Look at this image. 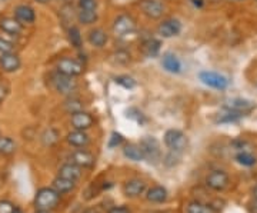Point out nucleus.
<instances>
[{
    "label": "nucleus",
    "mask_w": 257,
    "mask_h": 213,
    "mask_svg": "<svg viewBox=\"0 0 257 213\" xmlns=\"http://www.w3.org/2000/svg\"><path fill=\"white\" fill-rule=\"evenodd\" d=\"M248 212L257 213V199H253V202L248 204Z\"/></svg>",
    "instance_id": "ea45409f"
},
{
    "label": "nucleus",
    "mask_w": 257,
    "mask_h": 213,
    "mask_svg": "<svg viewBox=\"0 0 257 213\" xmlns=\"http://www.w3.org/2000/svg\"><path fill=\"white\" fill-rule=\"evenodd\" d=\"M35 213H50V212H47V210H36Z\"/></svg>",
    "instance_id": "a18cd8bd"
},
{
    "label": "nucleus",
    "mask_w": 257,
    "mask_h": 213,
    "mask_svg": "<svg viewBox=\"0 0 257 213\" xmlns=\"http://www.w3.org/2000/svg\"><path fill=\"white\" fill-rule=\"evenodd\" d=\"M79 8L82 10H96L97 0H79Z\"/></svg>",
    "instance_id": "c9c22d12"
},
{
    "label": "nucleus",
    "mask_w": 257,
    "mask_h": 213,
    "mask_svg": "<svg viewBox=\"0 0 257 213\" xmlns=\"http://www.w3.org/2000/svg\"><path fill=\"white\" fill-rule=\"evenodd\" d=\"M93 123H94V119H93L92 115L84 111L77 112V113L72 115V119H70V125L76 130L90 129L93 126Z\"/></svg>",
    "instance_id": "f8f14e48"
},
{
    "label": "nucleus",
    "mask_w": 257,
    "mask_h": 213,
    "mask_svg": "<svg viewBox=\"0 0 257 213\" xmlns=\"http://www.w3.org/2000/svg\"><path fill=\"white\" fill-rule=\"evenodd\" d=\"M22 66V60L15 52L12 53H5L0 56V69L6 73H13L20 69Z\"/></svg>",
    "instance_id": "ddd939ff"
},
{
    "label": "nucleus",
    "mask_w": 257,
    "mask_h": 213,
    "mask_svg": "<svg viewBox=\"0 0 257 213\" xmlns=\"http://www.w3.org/2000/svg\"><path fill=\"white\" fill-rule=\"evenodd\" d=\"M52 187L55 189L59 195H64V193H69V192L73 190L74 187H76V182L69 180V179H64V177L57 176L55 180H53V186H52Z\"/></svg>",
    "instance_id": "4be33fe9"
},
{
    "label": "nucleus",
    "mask_w": 257,
    "mask_h": 213,
    "mask_svg": "<svg viewBox=\"0 0 257 213\" xmlns=\"http://www.w3.org/2000/svg\"><path fill=\"white\" fill-rule=\"evenodd\" d=\"M182 32V23L177 19H167L162 22L157 28V33L165 39L177 36Z\"/></svg>",
    "instance_id": "9d476101"
},
{
    "label": "nucleus",
    "mask_w": 257,
    "mask_h": 213,
    "mask_svg": "<svg viewBox=\"0 0 257 213\" xmlns=\"http://www.w3.org/2000/svg\"><path fill=\"white\" fill-rule=\"evenodd\" d=\"M116 83L123 86L124 89H133L136 86V80L133 77H130V76H117Z\"/></svg>",
    "instance_id": "72a5a7b5"
},
{
    "label": "nucleus",
    "mask_w": 257,
    "mask_h": 213,
    "mask_svg": "<svg viewBox=\"0 0 257 213\" xmlns=\"http://www.w3.org/2000/svg\"><path fill=\"white\" fill-rule=\"evenodd\" d=\"M123 155L127 159H130V160H133V162H140V160L145 159L143 150L138 145H127V146H124Z\"/></svg>",
    "instance_id": "393cba45"
},
{
    "label": "nucleus",
    "mask_w": 257,
    "mask_h": 213,
    "mask_svg": "<svg viewBox=\"0 0 257 213\" xmlns=\"http://www.w3.org/2000/svg\"><path fill=\"white\" fill-rule=\"evenodd\" d=\"M6 93H8V89H5V86H3V84H0V100H2V99H5Z\"/></svg>",
    "instance_id": "a19ab883"
},
{
    "label": "nucleus",
    "mask_w": 257,
    "mask_h": 213,
    "mask_svg": "<svg viewBox=\"0 0 257 213\" xmlns=\"http://www.w3.org/2000/svg\"><path fill=\"white\" fill-rule=\"evenodd\" d=\"M241 116H243V115L236 113V112L227 111V109H226V113L220 115V116H219V119H217V122H220V123H231V122L239 121Z\"/></svg>",
    "instance_id": "2f4dec72"
},
{
    "label": "nucleus",
    "mask_w": 257,
    "mask_h": 213,
    "mask_svg": "<svg viewBox=\"0 0 257 213\" xmlns=\"http://www.w3.org/2000/svg\"><path fill=\"white\" fill-rule=\"evenodd\" d=\"M66 140H67L69 145H72L74 148H86L90 143V138L87 136V133L84 130L74 129L73 132H70L67 135Z\"/></svg>",
    "instance_id": "6ab92c4d"
},
{
    "label": "nucleus",
    "mask_w": 257,
    "mask_h": 213,
    "mask_svg": "<svg viewBox=\"0 0 257 213\" xmlns=\"http://www.w3.org/2000/svg\"><path fill=\"white\" fill-rule=\"evenodd\" d=\"M15 18L18 19L22 25L23 23H33L36 20V12L29 5H19L15 9Z\"/></svg>",
    "instance_id": "a211bd4d"
},
{
    "label": "nucleus",
    "mask_w": 257,
    "mask_h": 213,
    "mask_svg": "<svg viewBox=\"0 0 257 213\" xmlns=\"http://www.w3.org/2000/svg\"><path fill=\"white\" fill-rule=\"evenodd\" d=\"M121 142H123V136H121L120 133H117V132H113V133H111L109 146H110V148H116V146H119Z\"/></svg>",
    "instance_id": "4c0bfd02"
},
{
    "label": "nucleus",
    "mask_w": 257,
    "mask_h": 213,
    "mask_svg": "<svg viewBox=\"0 0 257 213\" xmlns=\"http://www.w3.org/2000/svg\"><path fill=\"white\" fill-rule=\"evenodd\" d=\"M146 199L153 203H162L167 199V190L163 186H153L152 189L147 190Z\"/></svg>",
    "instance_id": "5701e85b"
},
{
    "label": "nucleus",
    "mask_w": 257,
    "mask_h": 213,
    "mask_svg": "<svg viewBox=\"0 0 257 213\" xmlns=\"http://www.w3.org/2000/svg\"><path fill=\"white\" fill-rule=\"evenodd\" d=\"M140 9L150 19H160L165 13V6L159 0H140Z\"/></svg>",
    "instance_id": "1a4fd4ad"
},
{
    "label": "nucleus",
    "mask_w": 257,
    "mask_h": 213,
    "mask_svg": "<svg viewBox=\"0 0 257 213\" xmlns=\"http://www.w3.org/2000/svg\"><path fill=\"white\" fill-rule=\"evenodd\" d=\"M138 28L136 20L128 15H120L113 22V33L116 37H124L132 35Z\"/></svg>",
    "instance_id": "20e7f679"
},
{
    "label": "nucleus",
    "mask_w": 257,
    "mask_h": 213,
    "mask_svg": "<svg viewBox=\"0 0 257 213\" xmlns=\"http://www.w3.org/2000/svg\"><path fill=\"white\" fill-rule=\"evenodd\" d=\"M16 150V143L15 140L10 139L8 136H0V155H12Z\"/></svg>",
    "instance_id": "cd10ccee"
},
{
    "label": "nucleus",
    "mask_w": 257,
    "mask_h": 213,
    "mask_svg": "<svg viewBox=\"0 0 257 213\" xmlns=\"http://www.w3.org/2000/svg\"><path fill=\"white\" fill-rule=\"evenodd\" d=\"M186 213H219L211 204H204L199 200H193L187 204Z\"/></svg>",
    "instance_id": "b1692460"
},
{
    "label": "nucleus",
    "mask_w": 257,
    "mask_h": 213,
    "mask_svg": "<svg viewBox=\"0 0 257 213\" xmlns=\"http://www.w3.org/2000/svg\"><path fill=\"white\" fill-rule=\"evenodd\" d=\"M162 65L165 67L166 72L173 74H179L182 72V63L179 60V57L170 52H167L163 55V59H162Z\"/></svg>",
    "instance_id": "aec40b11"
},
{
    "label": "nucleus",
    "mask_w": 257,
    "mask_h": 213,
    "mask_svg": "<svg viewBox=\"0 0 257 213\" xmlns=\"http://www.w3.org/2000/svg\"><path fill=\"white\" fill-rule=\"evenodd\" d=\"M109 37H107V33L103 30V29L97 28L93 29L89 32V43L94 47H103L106 46Z\"/></svg>",
    "instance_id": "412c9836"
},
{
    "label": "nucleus",
    "mask_w": 257,
    "mask_h": 213,
    "mask_svg": "<svg viewBox=\"0 0 257 213\" xmlns=\"http://www.w3.org/2000/svg\"><path fill=\"white\" fill-rule=\"evenodd\" d=\"M64 111L67 112V113H70V115H74V113H77V112H82L83 111V103L80 99H77V97H72V96H69V99L64 102Z\"/></svg>",
    "instance_id": "c756f323"
},
{
    "label": "nucleus",
    "mask_w": 257,
    "mask_h": 213,
    "mask_svg": "<svg viewBox=\"0 0 257 213\" xmlns=\"http://www.w3.org/2000/svg\"><path fill=\"white\" fill-rule=\"evenodd\" d=\"M16 206L10 200H0V213H13Z\"/></svg>",
    "instance_id": "e433bc0d"
},
{
    "label": "nucleus",
    "mask_w": 257,
    "mask_h": 213,
    "mask_svg": "<svg viewBox=\"0 0 257 213\" xmlns=\"http://www.w3.org/2000/svg\"><path fill=\"white\" fill-rule=\"evenodd\" d=\"M67 37H69V42L72 43V46L76 47V49L82 47V35H80L79 29L72 26V28L69 29V32H67Z\"/></svg>",
    "instance_id": "7c9ffc66"
},
{
    "label": "nucleus",
    "mask_w": 257,
    "mask_h": 213,
    "mask_svg": "<svg viewBox=\"0 0 257 213\" xmlns=\"http://www.w3.org/2000/svg\"><path fill=\"white\" fill-rule=\"evenodd\" d=\"M107 213H130V209L127 206H114Z\"/></svg>",
    "instance_id": "58836bf2"
},
{
    "label": "nucleus",
    "mask_w": 257,
    "mask_h": 213,
    "mask_svg": "<svg viewBox=\"0 0 257 213\" xmlns=\"http://www.w3.org/2000/svg\"><path fill=\"white\" fill-rule=\"evenodd\" d=\"M256 2H257V0H256Z\"/></svg>",
    "instance_id": "49530a36"
},
{
    "label": "nucleus",
    "mask_w": 257,
    "mask_h": 213,
    "mask_svg": "<svg viewBox=\"0 0 257 213\" xmlns=\"http://www.w3.org/2000/svg\"><path fill=\"white\" fill-rule=\"evenodd\" d=\"M251 195H253V199H257V183H256V186L253 187V192H251Z\"/></svg>",
    "instance_id": "79ce46f5"
},
{
    "label": "nucleus",
    "mask_w": 257,
    "mask_h": 213,
    "mask_svg": "<svg viewBox=\"0 0 257 213\" xmlns=\"http://www.w3.org/2000/svg\"><path fill=\"white\" fill-rule=\"evenodd\" d=\"M236 160H237V163L247 167L254 166L257 163L256 156H253V155H251L250 152H247V150H241V152H239V153L236 155Z\"/></svg>",
    "instance_id": "c85d7f7f"
},
{
    "label": "nucleus",
    "mask_w": 257,
    "mask_h": 213,
    "mask_svg": "<svg viewBox=\"0 0 257 213\" xmlns=\"http://www.w3.org/2000/svg\"><path fill=\"white\" fill-rule=\"evenodd\" d=\"M69 160L74 163L76 166L82 167V169H87V167H92L94 165V156H93L90 152L84 150V149H79V150H74L73 153L70 155Z\"/></svg>",
    "instance_id": "9b49d317"
},
{
    "label": "nucleus",
    "mask_w": 257,
    "mask_h": 213,
    "mask_svg": "<svg viewBox=\"0 0 257 213\" xmlns=\"http://www.w3.org/2000/svg\"><path fill=\"white\" fill-rule=\"evenodd\" d=\"M77 20H79V23L86 25V26L93 25V23H96V20H97V12H96V10L80 9L79 15H77Z\"/></svg>",
    "instance_id": "bb28decb"
},
{
    "label": "nucleus",
    "mask_w": 257,
    "mask_h": 213,
    "mask_svg": "<svg viewBox=\"0 0 257 213\" xmlns=\"http://www.w3.org/2000/svg\"><path fill=\"white\" fill-rule=\"evenodd\" d=\"M165 145L172 152L182 153L187 148V138L182 130L170 129L165 133Z\"/></svg>",
    "instance_id": "39448f33"
},
{
    "label": "nucleus",
    "mask_w": 257,
    "mask_h": 213,
    "mask_svg": "<svg viewBox=\"0 0 257 213\" xmlns=\"http://www.w3.org/2000/svg\"><path fill=\"white\" fill-rule=\"evenodd\" d=\"M224 108L227 111L236 112V113H240V115H246V113H250L254 109V104L246 100V99H230V100L226 102Z\"/></svg>",
    "instance_id": "2eb2a0df"
},
{
    "label": "nucleus",
    "mask_w": 257,
    "mask_h": 213,
    "mask_svg": "<svg viewBox=\"0 0 257 213\" xmlns=\"http://www.w3.org/2000/svg\"><path fill=\"white\" fill-rule=\"evenodd\" d=\"M0 29L10 36H19L23 30V25L16 18H5L0 20Z\"/></svg>",
    "instance_id": "f3484780"
},
{
    "label": "nucleus",
    "mask_w": 257,
    "mask_h": 213,
    "mask_svg": "<svg viewBox=\"0 0 257 213\" xmlns=\"http://www.w3.org/2000/svg\"><path fill=\"white\" fill-rule=\"evenodd\" d=\"M84 70V66L80 62L74 60V59H69V57H63L57 62V72L59 73L67 74V76H80Z\"/></svg>",
    "instance_id": "6e6552de"
},
{
    "label": "nucleus",
    "mask_w": 257,
    "mask_h": 213,
    "mask_svg": "<svg viewBox=\"0 0 257 213\" xmlns=\"http://www.w3.org/2000/svg\"><path fill=\"white\" fill-rule=\"evenodd\" d=\"M82 175H83L82 167L76 166V165L72 163V162L62 165V166L59 167V172H57V176L64 177V179H69V180H73V182L80 180Z\"/></svg>",
    "instance_id": "4468645a"
},
{
    "label": "nucleus",
    "mask_w": 257,
    "mask_h": 213,
    "mask_svg": "<svg viewBox=\"0 0 257 213\" xmlns=\"http://www.w3.org/2000/svg\"><path fill=\"white\" fill-rule=\"evenodd\" d=\"M52 84H53L56 92L63 94V96H72V93L76 92V89H77V83H76L74 77L59 73V72L52 74Z\"/></svg>",
    "instance_id": "f03ea898"
},
{
    "label": "nucleus",
    "mask_w": 257,
    "mask_h": 213,
    "mask_svg": "<svg viewBox=\"0 0 257 213\" xmlns=\"http://www.w3.org/2000/svg\"><path fill=\"white\" fill-rule=\"evenodd\" d=\"M57 138H59L57 132H56L55 129H49L43 133L42 140H43V143H45L46 146H52V145H55L56 142H57Z\"/></svg>",
    "instance_id": "473e14b6"
},
{
    "label": "nucleus",
    "mask_w": 257,
    "mask_h": 213,
    "mask_svg": "<svg viewBox=\"0 0 257 213\" xmlns=\"http://www.w3.org/2000/svg\"><path fill=\"white\" fill-rule=\"evenodd\" d=\"M13 213H23V212H22V209L16 207V209H15V212H13Z\"/></svg>",
    "instance_id": "c03bdc74"
},
{
    "label": "nucleus",
    "mask_w": 257,
    "mask_h": 213,
    "mask_svg": "<svg viewBox=\"0 0 257 213\" xmlns=\"http://www.w3.org/2000/svg\"><path fill=\"white\" fill-rule=\"evenodd\" d=\"M160 46H162V42L152 37V39H149V40L145 42V45H143V52H145V55H146L147 57H155V56L159 55Z\"/></svg>",
    "instance_id": "a878e982"
},
{
    "label": "nucleus",
    "mask_w": 257,
    "mask_h": 213,
    "mask_svg": "<svg viewBox=\"0 0 257 213\" xmlns=\"http://www.w3.org/2000/svg\"><path fill=\"white\" fill-rule=\"evenodd\" d=\"M35 2H37V3H40V5H46V3H49L50 0H35Z\"/></svg>",
    "instance_id": "37998d69"
},
{
    "label": "nucleus",
    "mask_w": 257,
    "mask_h": 213,
    "mask_svg": "<svg viewBox=\"0 0 257 213\" xmlns=\"http://www.w3.org/2000/svg\"><path fill=\"white\" fill-rule=\"evenodd\" d=\"M142 150H143V155H145V159H147L150 163L153 165H157L162 159V152H160V145L157 142L156 138L153 136H146L143 138L140 145H139Z\"/></svg>",
    "instance_id": "7ed1b4c3"
},
{
    "label": "nucleus",
    "mask_w": 257,
    "mask_h": 213,
    "mask_svg": "<svg viewBox=\"0 0 257 213\" xmlns=\"http://www.w3.org/2000/svg\"><path fill=\"white\" fill-rule=\"evenodd\" d=\"M230 185V177L223 170H213L206 176V186L214 192H223Z\"/></svg>",
    "instance_id": "423d86ee"
},
{
    "label": "nucleus",
    "mask_w": 257,
    "mask_h": 213,
    "mask_svg": "<svg viewBox=\"0 0 257 213\" xmlns=\"http://www.w3.org/2000/svg\"><path fill=\"white\" fill-rule=\"evenodd\" d=\"M199 79L202 80L203 84H206L209 87H213V89H217V90H224L229 86L227 77L220 73H216V72H209V70L200 72L199 73Z\"/></svg>",
    "instance_id": "0eeeda50"
},
{
    "label": "nucleus",
    "mask_w": 257,
    "mask_h": 213,
    "mask_svg": "<svg viewBox=\"0 0 257 213\" xmlns=\"http://www.w3.org/2000/svg\"><path fill=\"white\" fill-rule=\"evenodd\" d=\"M15 50V45L10 42L9 39L0 36V55H5V53H12Z\"/></svg>",
    "instance_id": "f704fd0d"
},
{
    "label": "nucleus",
    "mask_w": 257,
    "mask_h": 213,
    "mask_svg": "<svg viewBox=\"0 0 257 213\" xmlns=\"http://www.w3.org/2000/svg\"><path fill=\"white\" fill-rule=\"evenodd\" d=\"M145 190H146V183L140 179L127 180L123 186V192L127 197H138V196L143 195Z\"/></svg>",
    "instance_id": "dca6fc26"
},
{
    "label": "nucleus",
    "mask_w": 257,
    "mask_h": 213,
    "mask_svg": "<svg viewBox=\"0 0 257 213\" xmlns=\"http://www.w3.org/2000/svg\"><path fill=\"white\" fill-rule=\"evenodd\" d=\"M60 202V195L53 187H42L37 190L35 196V207L36 210H53Z\"/></svg>",
    "instance_id": "f257e3e1"
}]
</instances>
